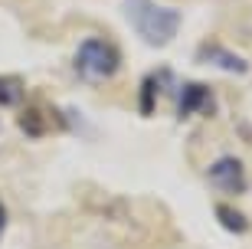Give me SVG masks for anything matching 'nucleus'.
I'll return each instance as SVG.
<instances>
[{"label":"nucleus","mask_w":252,"mask_h":249,"mask_svg":"<svg viewBox=\"0 0 252 249\" xmlns=\"http://www.w3.org/2000/svg\"><path fill=\"white\" fill-rule=\"evenodd\" d=\"M122 13L128 17V23L134 27V33L154 49L167 46L170 39L177 36V30H180V10L177 7H164V3H158V0H125Z\"/></svg>","instance_id":"obj_1"},{"label":"nucleus","mask_w":252,"mask_h":249,"mask_svg":"<svg viewBox=\"0 0 252 249\" xmlns=\"http://www.w3.org/2000/svg\"><path fill=\"white\" fill-rule=\"evenodd\" d=\"M122 69V53L112 39L89 36L75 49V72L82 82H105Z\"/></svg>","instance_id":"obj_2"},{"label":"nucleus","mask_w":252,"mask_h":249,"mask_svg":"<svg viewBox=\"0 0 252 249\" xmlns=\"http://www.w3.org/2000/svg\"><path fill=\"white\" fill-rule=\"evenodd\" d=\"M206 177H210V184L220 187L223 194H246V167L243 161L236 154H223V157H216L213 164L206 167Z\"/></svg>","instance_id":"obj_3"},{"label":"nucleus","mask_w":252,"mask_h":249,"mask_svg":"<svg viewBox=\"0 0 252 249\" xmlns=\"http://www.w3.org/2000/svg\"><path fill=\"white\" fill-rule=\"evenodd\" d=\"M177 111L180 118H190V115H216V95L206 82H187L180 89V99H177Z\"/></svg>","instance_id":"obj_4"},{"label":"nucleus","mask_w":252,"mask_h":249,"mask_svg":"<svg viewBox=\"0 0 252 249\" xmlns=\"http://www.w3.org/2000/svg\"><path fill=\"white\" fill-rule=\"evenodd\" d=\"M196 59H200V63H206V66H216V69H223V72H236V75L249 72V63H246V59H239L233 49L216 46V43H206V46H200Z\"/></svg>","instance_id":"obj_5"},{"label":"nucleus","mask_w":252,"mask_h":249,"mask_svg":"<svg viewBox=\"0 0 252 249\" xmlns=\"http://www.w3.org/2000/svg\"><path fill=\"white\" fill-rule=\"evenodd\" d=\"M49 108L46 105H39V102H33V105H23L20 108V131L27 135V138H43V135H49Z\"/></svg>","instance_id":"obj_6"},{"label":"nucleus","mask_w":252,"mask_h":249,"mask_svg":"<svg viewBox=\"0 0 252 249\" xmlns=\"http://www.w3.org/2000/svg\"><path fill=\"white\" fill-rule=\"evenodd\" d=\"M213 213H216V223H220L223 230H229L233 236H243V233H249V216H246L239 207H233V203H216Z\"/></svg>","instance_id":"obj_7"},{"label":"nucleus","mask_w":252,"mask_h":249,"mask_svg":"<svg viewBox=\"0 0 252 249\" xmlns=\"http://www.w3.org/2000/svg\"><path fill=\"white\" fill-rule=\"evenodd\" d=\"M160 75L164 72H148L141 79V89H138V111L144 118H151L158 111V92H160Z\"/></svg>","instance_id":"obj_8"},{"label":"nucleus","mask_w":252,"mask_h":249,"mask_svg":"<svg viewBox=\"0 0 252 249\" xmlns=\"http://www.w3.org/2000/svg\"><path fill=\"white\" fill-rule=\"evenodd\" d=\"M27 99V85L20 75H0V105L3 108H17Z\"/></svg>","instance_id":"obj_9"},{"label":"nucleus","mask_w":252,"mask_h":249,"mask_svg":"<svg viewBox=\"0 0 252 249\" xmlns=\"http://www.w3.org/2000/svg\"><path fill=\"white\" fill-rule=\"evenodd\" d=\"M3 230H7V207L0 200V236H3Z\"/></svg>","instance_id":"obj_10"}]
</instances>
